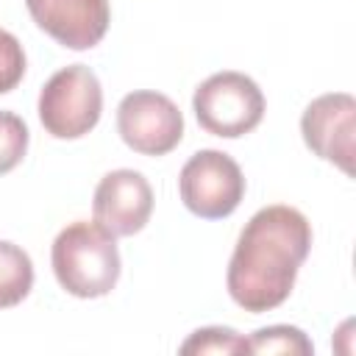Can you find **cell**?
I'll return each mask as SVG.
<instances>
[{"label": "cell", "mask_w": 356, "mask_h": 356, "mask_svg": "<svg viewBox=\"0 0 356 356\" xmlns=\"http://www.w3.org/2000/svg\"><path fill=\"white\" fill-rule=\"evenodd\" d=\"M312 248V225L292 206L259 209L242 228L228 261V295L245 312L261 314L281 306Z\"/></svg>", "instance_id": "6da1fadb"}, {"label": "cell", "mask_w": 356, "mask_h": 356, "mask_svg": "<svg viewBox=\"0 0 356 356\" xmlns=\"http://www.w3.org/2000/svg\"><path fill=\"white\" fill-rule=\"evenodd\" d=\"M56 281L75 298H103L120 278V250L114 236L89 220L58 231L50 250Z\"/></svg>", "instance_id": "7a4b0ae2"}, {"label": "cell", "mask_w": 356, "mask_h": 356, "mask_svg": "<svg viewBox=\"0 0 356 356\" xmlns=\"http://www.w3.org/2000/svg\"><path fill=\"white\" fill-rule=\"evenodd\" d=\"M195 117L203 131L225 139L250 134L264 117V95L253 78L245 72H214L209 75L192 97Z\"/></svg>", "instance_id": "3957f363"}, {"label": "cell", "mask_w": 356, "mask_h": 356, "mask_svg": "<svg viewBox=\"0 0 356 356\" xmlns=\"http://www.w3.org/2000/svg\"><path fill=\"white\" fill-rule=\"evenodd\" d=\"M103 111V89L97 75L83 64H70L50 75L39 92V120L56 139H78L89 134Z\"/></svg>", "instance_id": "277c9868"}, {"label": "cell", "mask_w": 356, "mask_h": 356, "mask_svg": "<svg viewBox=\"0 0 356 356\" xmlns=\"http://www.w3.org/2000/svg\"><path fill=\"white\" fill-rule=\"evenodd\" d=\"M184 206L203 220H222L245 197V175L222 150H197L178 175Z\"/></svg>", "instance_id": "5b68a950"}, {"label": "cell", "mask_w": 356, "mask_h": 356, "mask_svg": "<svg viewBox=\"0 0 356 356\" xmlns=\"http://www.w3.org/2000/svg\"><path fill=\"white\" fill-rule=\"evenodd\" d=\"M117 131L134 153L167 156L184 136V117L167 95L139 89L120 100Z\"/></svg>", "instance_id": "8992f818"}, {"label": "cell", "mask_w": 356, "mask_h": 356, "mask_svg": "<svg viewBox=\"0 0 356 356\" xmlns=\"http://www.w3.org/2000/svg\"><path fill=\"white\" fill-rule=\"evenodd\" d=\"M306 147L353 175V136H356V100L348 92H328L312 100L300 117Z\"/></svg>", "instance_id": "52a82bcc"}, {"label": "cell", "mask_w": 356, "mask_h": 356, "mask_svg": "<svg viewBox=\"0 0 356 356\" xmlns=\"http://www.w3.org/2000/svg\"><path fill=\"white\" fill-rule=\"evenodd\" d=\"M95 222L111 236L139 234L153 211V189L136 170H114L100 178L92 200Z\"/></svg>", "instance_id": "ba28073f"}, {"label": "cell", "mask_w": 356, "mask_h": 356, "mask_svg": "<svg viewBox=\"0 0 356 356\" xmlns=\"http://www.w3.org/2000/svg\"><path fill=\"white\" fill-rule=\"evenodd\" d=\"M33 22L70 50L95 47L108 31V0H25Z\"/></svg>", "instance_id": "9c48e42d"}, {"label": "cell", "mask_w": 356, "mask_h": 356, "mask_svg": "<svg viewBox=\"0 0 356 356\" xmlns=\"http://www.w3.org/2000/svg\"><path fill=\"white\" fill-rule=\"evenodd\" d=\"M33 286V261L14 245L0 239V309H11L28 298Z\"/></svg>", "instance_id": "30bf717a"}, {"label": "cell", "mask_w": 356, "mask_h": 356, "mask_svg": "<svg viewBox=\"0 0 356 356\" xmlns=\"http://www.w3.org/2000/svg\"><path fill=\"white\" fill-rule=\"evenodd\" d=\"M250 353H298V356H309L314 353L312 339L295 328V325H267L259 328L250 339H248Z\"/></svg>", "instance_id": "8fae6325"}, {"label": "cell", "mask_w": 356, "mask_h": 356, "mask_svg": "<svg viewBox=\"0 0 356 356\" xmlns=\"http://www.w3.org/2000/svg\"><path fill=\"white\" fill-rule=\"evenodd\" d=\"M181 353H250L248 339L239 337L234 328H222V325H209V328H197L184 345Z\"/></svg>", "instance_id": "7c38bea8"}, {"label": "cell", "mask_w": 356, "mask_h": 356, "mask_svg": "<svg viewBox=\"0 0 356 356\" xmlns=\"http://www.w3.org/2000/svg\"><path fill=\"white\" fill-rule=\"evenodd\" d=\"M28 150V125L14 111H0V175L11 172Z\"/></svg>", "instance_id": "4fadbf2b"}, {"label": "cell", "mask_w": 356, "mask_h": 356, "mask_svg": "<svg viewBox=\"0 0 356 356\" xmlns=\"http://www.w3.org/2000/svg\"><path fill=\"white\" fill-rule=\"evenodd\" d=\"M25 75V53L14 33L0 28V95L11 92Z\"/></svg>", "instance_id": "5bb4252c"}]
</instances>
